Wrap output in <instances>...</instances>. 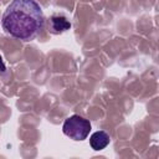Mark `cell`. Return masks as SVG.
<instances>
[{
    "label": "cell",
    "mask_w": 159,
    "mask_h": 159,
    "mask_svg": "<svg viewBox=\"0 0 159 159\" xmlns=\"http://www.w3.org/2000/svg\"><path fill=\"white\" fill-rule=\"evenodd\" d=\"M0 77L4 81H7L10 78V72H9V70H7V67H6V65H5V62H4L1 56H0Z\"/></svg>",
    "instance_id": "obj_5"
},
{
    "label": "cell",
    "mask_w": 159,
    "mask_h": 159,
    "mask_svg": "<svg viewBox=\"0 0 159 159\" xmlns=\"http://www.w3.org/2000/svg\"><path fill=\"white\" fill-rule=\"evenodd\" d=\"M45 25L41 6L35 0H12L1 17L2 30L21 41L34 40Z\"/></svg>",
    "instance_id": "obj_1"
},
{
    "label": "cell",
    "mask_w": 159,
    "mask_h": 159,
    "mask_svg": "<svg viewBox=\"0 0 159 159\" xmlns=\"http://www.w3.org/2000/svg\"><path fill=\"white\" fill-rule=\"evenodd\" d=\"M71 29V22L63 14H53L48 19V31L58 35Z\"/></svg>",
    "instance_id": "obj_3"
},
{
    "label": "cell",
    "mask_w": 159,
    "mask_h": 159,
    "mask_svg": "<svg viewBox=\"0 0 159 159\" xmlns=\"http://www.w3.org/2000/svg\"><path fill=\"white\" fill-rule=\"evenodd\" d=\"M91 129H92V125L89 120L80 114H73L68 117L62 125V130L65 135H67L68 138L76 142L84 140L89 135Z\"/></svg>",
    "instance_id": "obj_2"
},
{
    "label": "cell",
    "mask_w": 159,
    "mask_h": 159,
    "mask_svg": "<svg viewBox=\"0 0 159 159\" xmlns=\"http://www.w3.org/2000/svg\"><path fill=\"white\" fill-rule=\"evenodd\" d=\"M111 142V137L104 130H97L89 137V145L93 150H102L104 149Z\"/></svg>",
    "instance_id": "obj_4"
}]
</instances>
